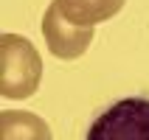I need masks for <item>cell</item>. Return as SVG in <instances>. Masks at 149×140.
Here are the masks:
<instances>
[{
    "label": "cell",
    "instance_id": "2",
    "mask_svg": "<svg viewBox=\"0 0 149 140\" xmlns=\"http://www.w3.org/2000/svg\"><path fill=\"white\" fill-rule=\"evenodd\" d=\"M84 140H149V98L130 95L101 109Z\"/></svg>",
    "mask_w": 149,
    "mask_h": 140
},
{
    "label": "cell",
    "instance_id": "1",
    "mask_svg": "<svg viewBox=\"0 0 149 140\" xmlns=\"http://www.w3.org/2000/svg\"><path fill=\"white\" fill-rule=\"evenodd\" d=\"M42 79V59L31 39L20 34L0 37V92L3 98H28Z\"/></svg>",
    "mask_w": 149,
    "mask_h": 140
},
{
    "label": "cell",
    "instance_id": "4",
    "mask_svg": "<svg viewBox=\"0 0 149 140\" xmlns=\"http://www.w3.org/2000/svg\"><path fill=\"white\" fill-rule=\"evenodd\" d=\"M0 140H54L51 126L34 112L3 109L0 112Z\"/></svg>",
    "mask_w": 149,
    "mask_h": 140
},
{
    "label": "cell",
    "instance_id": "3",
    "mask_svg": "<svg viewBox=\"0 0 149 140\" xmlns=\"http://www.w3.org/2000/svg\"><path fill=\"white\" fill-rule=\"evenodd\" d=\"M93 28L96 25H82L65 17L56 0L45 8V17H42V37L48 42V50L59 59L82 56L93 42Z\"/></svg>",
    "mask_w": 149,
    "mask_h": 140
},
{
    "label": "cell",
    "instance_id": "5",
    "mask_svg": "<svg viewBox=\"0 0 149 140\" xmlns=\"http://www.w3.org/2000/svg\"><path fill=\"white\" fill-rule=\"evenodd\" d=\"M56 3L62 8V14L70 17L73 23L96 25L110 20L113 14H118L127 0H56Z\"/></svg>",
    "mask_w": 149,
    "mask_h": 140
}]
</instances>
